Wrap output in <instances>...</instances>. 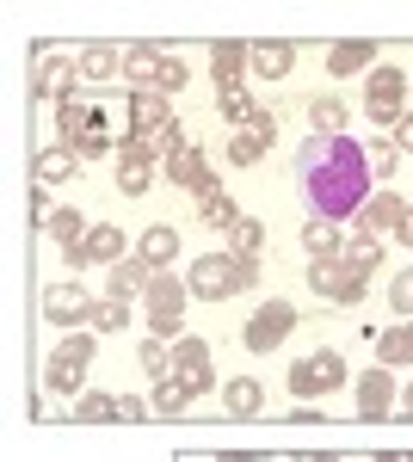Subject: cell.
Instances as JSON below:
<instances>
[{"instance_id": "1", "label": "cell", "mask_w": 413, "mask_h": 462, "mask_svg": "<svg viewBox=\"0 0 413 462\" xmlns=\"http://www.w3.org/2000/svg\"><path fill=\"white\" fill-rule=\"evenodd\" d=\"M296 191L309 204L314 222H333L364 210L371 198V154L352 143V136H309L296 148Z\"/></svg>"}, {"instance_id": "2", "label": "cell", "mask_w": 413, "mask_h": 462, "mask_svg": "<svg viewBox=\"0 0 413 462\" xmlns=\"http://www.w3.org/2000/svg\"><path fill=\"white\" fill-rule=\"evenodd\" d=\"M56 124H62V143H69V154H80V161H99V154H111V117H105L99 106L62 99V106H56Z\"/></svg>"}, {"instance_id": "3", "label": "cell", "mask_w": 413, "mask_h": 462, "mask_svg": "<svg viewBox=\"0 0 413 462\" xmlns=\"http://www.w3.org/2000/svg\"><path fill=\"white\" fill-rule=\"evenodd\" d=\"M259 278V265L253 259H229V253H204L198 265H192V296H204V302H222V296H235V290H247Z\"/></svg>"}, {"instance_id": "4", "label": "cell", "mask_w": 413, "mask_h": 462, "mask_svg": "<svg viewBox=\"0 0 413 462\" xmlns=\"http://www.w3.org/2000/svg\"><path fill=\"white\" fill-rule=\"evenodd\" d=\"M185 290L173 272H155L148 290H142V302H148V327H155V339H179L185 333Z\"/></svg>"}, {"instance_id": "5", "label": "cell", "mask_w": 413, "mask_h": 462, "mask_svg": "<svg viewBox=\"0 0 413 462\" xmlns=\"http://www.w3.org/2000/svg\"><path fill=\"white\" fill-rule=\"evenodd\" d=\"M345 383V357L340 352H309L303 364H290V394L314 401V394H333Z\"/></svg>"}, {"instance_id": "6", "label": "cell", "mask_w": 413, "mask_h": 462, "mask_svg": "<svg viewBox=\"0 0 413 462\" xmlns=\"http://www.w3.org/2000/svg\"><path fill=\"white\" fill-rule=\"evenodd\" d=\"M87 370H93V339H87V333H74L69 346H56V352H50V370H43V383H50L56 394H80Z\"/></svg>"}, {"instance_id": "7", "label": "cell", "mask_w": 413, "mask_h": 462, "mask_svg": "<svg viewBox=\"0 0 413 462\" xmlns=\"http://www.w3.org/2000/svg\"><path fill=\"white\" fill-rule=\"evenodd\" d=\"M309 290L327 302H364V272H352L345 259H314L309 265Z\"/></svg>"}, {"instance_id": "8", "label": "cell", "mask_w": 413, "mask_h": 462, "mask_svg": "<svg viewBox=\"0 0 413 462\" xmlns=\"http://www.w3.org/2000/svg\"><path fill=\"white\" fill-rule=\"evenodd\" d=\"M290 327H296V309H290V302H266V309L241 327V346L247 352H272V346L290 339Z\"/></svg>"}, {"instance_id": "9", "label": "cell", "mask_w": 413, "mask_h": 462, "mask_svg": "<svg viewBox=\"0 0 413 462\" xmlns=\"http://www.w3.org/2000/svg\"><path fill=\"white\" fill-rule=\"evenodd\" d=\"M401 93H408V74L401 69H371V124H401Z\"/></svg>"}, {"instance_id": "10", "label": "cell", "mask_w": 413, "mask_h": 462, "mask_svg": "<svg viewBox=\"0 0 413 462\" xmlns=\"http://www.w3.org/2000/svg\"><path fill=\"white\" fill-rule=\"evenodd\" d=\"M99 302H87V290L80 284H50L43 290V320H56V327H80V320H93Z\"/></svg>"}, {"instance_id": "11", "label": "cell", "mask_w": 413, "mask_h": 462, "mask_svg": "<svg viewBox=\"0 0 413 462\" xmlns=\"http://www.w3.org/2000/svg\"><path fill=\"white\" fill-rule=\"evenodd\" d=\"M173 376H179L192 394H210L216 376H210V346L204 339H179V346H173Z\"/></svg>"}, {"instance_id": "12", "label": "cell", "mask_w": 413, "mask_h": 462, "mask_svg": "<svg viewBox=\"0 0 413 462\" xmlns=\"http://www.w3.org/2000/svg\"><path fill=\"white\" fill-rule=\"evenodd\" d=\"M389 407H395V376L377 364V370L358 376V413L364 420H389Z\"/></svg>"}, {"instance_id": "13", "label": "cell", "mask_w": 413, "mask_h": 462, "mask_svg": "<svg viewBox=\"0 0 413 462\" xmlns=\"http://www.w3.org/2000/svg\"><path fill=\"white\" fill-rule=\"evenodd\" d=\"M272 143H277V124L266 117V111H259V117L247 124L241 136H235V148H229V161H235V167H253V161H259V154H266Z\"/></svg>"}, {"instance_id": "14", "label": "cell", "mask_w": 413, "mask_h": 462, "mask_svg": "<svg viewBox=\"0 0 413 462\" xmlns=\"http://www.w3.org/2000/svg\"><path fill=\"white\" fill-rule=\"evenodd\" d=\"M161 167L173 173V185H192V191H210V185H216V179H210V161L198 154V148H179V154L161 161Z\"/></svg>"}, {"instance_id": "15", "label": "cell", "mask_w": 413, "mask_h": 462, "mask_svg": "<svg viewBox=\"0 0 413 462\" xmlns=\"http://www.w3.org/2000/svg\"><path fill=\"white\" fill-rule=\"evenodd\" d=\"M167 62H173V56H161V50H130V56H124V74L136 80V93H161Z\"/></svg>"}, {"instance_id": "16", "label": "cell", "mask_w": 413, "mask_h": 462, "mask_svg": "<svg viewBox=\"0 0 413 462\" xmlns=\"http://www.w3.org/2000/svg\"><path fill=\"white\" fill-rule=\"evenodd\" d=\"M327 69H333V74H364V69H377V43L345 37V43H333V50H327Z\"/></svg>"}, {"instance_id": "17", "label": "cell", "mask_w": 413, "mask_h": 462, "mask_svg": "<svg viewBox=\"0 0 413 462\" xmlns=\"http://www.w3.org/2000/svg\"><path fill=\"white\" fill-rule=\"evenodd\" d=\"M173 117H167V93H136L130 99V130L136 136H155V130H167Z\"/></svg>"}, {"instance_id": "18", "label": "cell", "mask_w": 413, "mask_h": 462, "mask_svg": "<svg viewBox=\"0 0 413 462\" xmlns=\"http://www.w3.org/2000/svg\"><path fill=\"white\" fill-rule=\"evenodd\" d=\"M247 62H253V74H266V80H284L290 62H296V50L290 43H247Z\"/></svg>"}, {"instance_id": "19", "label": "cell", "mask_w": 413, "mask_h": 462, "mask_svg": "<svg viewBox=\"0 0 413 462\" xmlns=\"http://www.w3.org/2000/svg\"><path fill=\"white\" fill-rule=\"evenodd\" d=\"M148 278H155V265H148V259H124V265H111V296H117V302H130V296L148 290Z\"/></svg>"}, {"instance_id": "20", "label": "cell", "mask_w": 413, "mask_h": 462, "mask_svg": "<svg viewBox=\"0 0 413 462\" xmlns=\"http://www.w3.org/2000/svg\"><path fill=\"white\" fill-rule=\"evenodd\" d=\"M117 69H124V56H117L111 43H93V50H80V80L105 87V80H117Z\"/></svg>"}, {"instance_id": "21", "label": "cell", "mask_w": 413, "mask_h": 462, "mask_svg": "<svg viewBox=\"0 0 413 462\" xmlns=\"http://www.w3.org/2000/svg\"><path fill=\"white\" fill-rule=\"evenodd\" d=\"M401 222H408V204H401L395 191H382V198H371V210H364V228H371V235H395Z\"/></svg>"}, {"instance_id": "22", "label": "cell", "mask_w": 413, "mask_h": 462, "mask_svg": "<svg viewBox=\"0 0 413 462\" xmlns=\"http://www.w3.org/2000/svg\"><path fill=\"white\" fill-rule=\"evenodd\" d=\"M117 185H124V198H142L148 185H155V161L136 154V148H124V167H117Z\"/></svg>"}, {"instance_id": "23", "label": "cell", "mask_w": 413, "mask_h": 462, "mask_svg": "<svg viewBox=\"0 0 413 462\" xmlns=\"http://www.w3.org/2000/svg\"><path fill=\"white\" fill-rule=\"evenodd\" d=\"M241 62H247V43H216L210 50V69H216V87H241Z\"/></svg>"}, {"instance_id": "24", "label": "cell", "mask_w": 413, "mask_h": 462, "mask_svg": "<svg viewBox=\"0 0 413 462\" xmlns=\"http://www.w3.org/2000/svg\"><path fill=\"white\" fill-rule=\"evenodd\" d=\"M87 259H99V265H117V259H124V235H117V228H93L74 265H87Z\"/></svg>"}, {"instance_id": "25", "label": "cell", "mask_w": 413, "mask_h": 462, "mask_svg": "<svg viewBox=\"0 0 413 462\" xmlns=\"http://www.w3.org/2000/svg\"><path fill=\"white\" fill-rule=\"evenodd\" d=\"M50 235L69 247V259H80V247H87V235H93V228L80 222V210H56V216H50Z\"/></svg>"}, {"instance_id": "26", "label": "cell", "mask_w": 413, "mask_h": 462, "mask_svg": "<svg viewBox=\"0 0 413 462\" xmlns=\"http://www.w3.org/2000/svg\"><path fill=\"white\" fill-rule=\"evenodd\" d=\"M377 357H382V370H389V364H413V320H401V327H389V333H382Z\"/></svg>"}, {"instance_id": "27", "label": "cell", "mask_w": 413, "mask_h": 462, "mask_svg": "<svg viewBox=\"0 0 413 462\" xmlns=\"http://www.w3.org/2000/svg\"><path fill=\"white\" fill-rule=\"evenodd\" d=\"M198 216H204L210 228H235V222H241V210H235V198H222L216 185H210V191H198Z\"/></svg>"}, {"instance_id": "28", "label": "cell", "mask_w": 413, "mask_h": 462, "mask_svg": "<svg viewBox=\"0 0 413 462\" xmlns=\"http://www.w3.org/2000/svg\"><path fill=\"white\" fill-rule=\"evenodd\" d=\"M303 247L314 253V259H340V228H333V222H303Z\"/></svg>"}, {"instance_id": "29", "label": "cell", "mask_w": 413, "mask_h": 462, "mask_svg": "<svg viewBox=\"0 0 413 462\" xmlns=\"http://www.w3.org/2000/svg\"><path fill=\"white\" fill-rule=\"evenodd\" d=\"M222 407H229V413H259V407H266V394H259V383H253V376H241V383H229V389H222Z\"/></svg>"}, {"instance_id": "30", "label": "cell", "mask_w": 413, "mask_h": 462, "mask_svg": "<svg viewBox=\"0 0 413 462\" xmlns=\"http://www.w3.org/2000/svg\"><path fill=\"white\" fill-rule=\"evenodd\" d=\"M185 407H192V389H185V383H179V376H161V383H155V413H185Z\"/></svg>"}, {"instance_id": "31", "label": "cell", "mask_w": 413, "mask_h": 462, "mask_svg": "<svg viewBox=\"0 0 413 462\" xmlns=\"http://www.w3.org/2000/svg\"><path fill=\"white\" fill-rule=\"evenodd\" d=\"M80 69H62V62H43V69H37V93H43V99H74L69 93V80Z\"/></svg>"}, {"instance_id": "32", "label": "cell", "mask_w": 413, "mask_h": 462, "mask_svg": "<svg viewBox=\"0 0 413 462\" xmlns=\"http://www.w3.org/2000/svg\"><path fill=\"white\" fill-rule=\"evenodd\" d=\"M340 259L352 265V272H364V278H371V265H382V247H377V235L364 228V235H358V241H352V247H345Z\"/></svg>"}, {"instance_id": "33", "label": "cell", "mask_w": 413, "mask_h": 462, "mask_svg": "<svg viewBox=\"0 0 413 462\" xmlns=\"http://www.w3.org/2000/svg\"><path fill=\"white\" fill-rule=\"evenodd\" d=\"M173 253H179V235H173V228H148V235H142V259H148L155 272L167 265Z\"/></svg>"}, {"instance_id": "34", "label": "cell", "mask_w": 413, "mask_h": 462, "mask_svg": "<svg viewBox=\"0 0 413 462\" xmlns=\"http://www.w3.org/2000/svg\"><path fill=\"white\" fill-rule=\"evenodd\" d=\"M309 124H314V136H340V130H345V106H340V99H314Z\"/></svg>"}, {"instance_id": "35", "label": "cell", "mask_w": 413, "mask_h": 462, "mask_svg": "<svg viewBox=\"0 0 413 462\" xmlns=\"http://www.w3.org/2000/svg\"><path fill=\"white\" fill-rule=\"evenodd\" d=\"M74 161H80V154H69V148H43V154H37V179H43V185H56V179L74 173Z\"/></svg>"}, {"instance_id": "36", "label": "cell", "mask_w": 413, "mask_h": 462, "mask_svg": "<svg viewBox=\"0 0 413 462\" xmlns=\"http://www.w3.org/2000/svg\"><path fill=\"white\" fill-rule=\"evenodd\" d=\"M74 420L105 426V420H117V401H111V394H80V401H74Z\"/></svg>"}, {"instance_id": "37", "label": "cell", "mask_w": 413, "mask_h": 462, "mask_svg": "<svg viewBox=\"0 0 413 462\" xmlns=\"http://www.w3.org/2000/svg\"><path fill=\"white\" fill-rule=\"evenodd\" d=\"M136 364L161 383V376H173V357H167V339H142V352H136Z\"/></svg>"}, {"instance_id": "38", "label": "cell", "mask_w": 413, "mask_h": 462, "mask_svg": "<svg viewBox=\"0 0 413 462\" xmlns=\"http://www.w3.org/2000/svg\"><path fill=\"white\" fill-rule=\"evenodd\" d=\"M130 320V302H117V296H105L99 309H93V333H117Z\"/></svg>"}, {"instance_id": "39", "label": "cell", "mask_w": 413, "mask_h": 462, "mask_svg": "<svg viewBox=\"0 0 413 462\" xmlns=\"http://www.w3.org/2000/svg\"><path fill=\"white\" fill-rule=\"evenodd\" d=\"M229 235H235V259H253V253H259V241H266V228H259V222H235V228H229Z\"/></svg>"}, {"instance_id": "40", "label": "cell", "mask_w": 413, "mask_h": 462, "mask_svg": "<svg viewBox=\"0 0 413 462\" xmlns=\"http://www.w3.org/2000/svg\"><path fill=\"white\" fill-rule=\"evenodd\" d=\"M222 111H229L235 124H253V117H259V111H253V99H247L241 87H229V93H222Z\"/></svg>"}, {"instance_id": "41", "label": "cell", "mask_w": 413, "mask_h": 462, "mask_svg": "<svg viewBox=\"0 0 413 462\" xmlns=\"http://www.w3.org/2000/svg\"><path fill=\"white\" fill-rule=\"evenodd\" d=\"M389 302H395V315H408V320H413V272H401V278L389 284Z\"/></svg>"}, {"instance_id": "42", "label": "cell", "mask_w": 413, "mask_h": 462, "mask_svg": "<svg viewBox=\"0 0 413 462\" xmlns=\"http://www.w3.org/2000/svg\"><path fill=\"white\" fill-rule=\"evenodd\" d=\"M371 173H395V148H389V143L371 148Z\"/></svg>"}, {"instance_id": "43", "label": "cell", "mask_w": 413, "mask_h": 462, "mask_svg": "<svg viewBox=\"0 0 413 462\" xmlns=\"http://www.w3.org/2000/svg\"><path fill=\"white\" fill-rule=\"evenodd\" d=\"M117 420H148V407H142L136 394H124V401H117Z\"/></svg>"}, {"instance_id": "44", "label": "cell", "mask_w": 413, "mask_h": 462, "mask_svg": "<svg viewBox=\"0 0 413 462\" xmlns=\"http://www.w3.org/2000/svg\"><path fill=\"white\" fill-rule=\"evenodd\" d=\"M395 148H408V154H413V117H401V124H395Z\"/></svg>"}, {"instance_id": "45", "label": "cell", "mask_w": 413, "mask_h": 462, "mask_svg": "<svg viewBox=\"0 0 413 462\" xmlns=\"http://www.w3.org/2000/svg\"><path fill=\"white\" fill-rule=\"evenodd\" d=\"M290 462H345V457H321V450H303V457H290Z\"/></svg>"}, {"instance_id": "46", "label": "cell", "mask_w": 413, "mask_h": 462, "mask_svg": "<svg viewBox=\"0 0 413 462\" xmlns=\"http://www.w3.org/2000/svg\"><path fill=\"white\" fill-rule=\"evenodd\" d=\"M377 462H413V450H382Z\"/></svg>"}, {"instance_id": "47", "label": "cell", "mask_w": 413, "mask_h": 462, "mask_svg": "<svg viewBox=\"0 0 413 462\" xmlns=\"http://www.w3.org/2000/svg\"><path fill=\"white\" fill-rule=\"evenodd\" d=\"M395 235H401V241H408V247H413V210H408V222H401V228H395Z\"/></svg>"}, {"instance_id": "48", "label": "cell", "mask_w": 413, "mask_h": 462, "mask_svg": "<svg viewBox=\"0 0 413 462\" xmlns=\"http://www.w3.org/2000/svg\"><path fill=\"white\" fill-rule=\"evenodd\" d=\"M216 462H266V457H253V450H241V457H216Z\"/></svg>"}, {"instance_id": "49", "label": "cell", "mask_w": 413, "mask_h": 462, "mask_svg": "<svg viewBox=\"0 0 413 462\" xmlns=\"http://www.w3.org/2000/svg\"><path fill=\"white\" fill-rule=\"evenodd\" d=\"M401 407H408V420H413V383H408V389H401Z\"/></svg>"}]
</instances>
